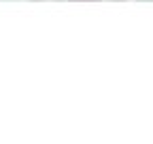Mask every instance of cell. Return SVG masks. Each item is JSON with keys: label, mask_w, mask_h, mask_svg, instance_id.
I'll return each mask as SVG.
<instances>
[{"label": "cell", "mask_w": 153, "mask_h": 144, "mask_svg": "<svg viewBox=\"0 0 153 144\" xmlns=\"http://www.w3.org/2000/svg\"><path fill=\"white\" fill-rule=\"evenodd\" d=\"M32 2H49V0H32ZM53 2H57V0H53Z\"/></svg>", "instance_id": "2"}, {"label": "cell", "mask_w": 153, "mask_h": 144, "mask_svg": "<svg viewBox=\"0 0 153 144\" xmlns=\"http://www.w3.org/2000/svg\"><path fill=\"white\" fill-rule=\"evenodd\" d=\"M70 2H98V0H70Z\"/></svg>", "instance_id": "1"}]
</instances>
